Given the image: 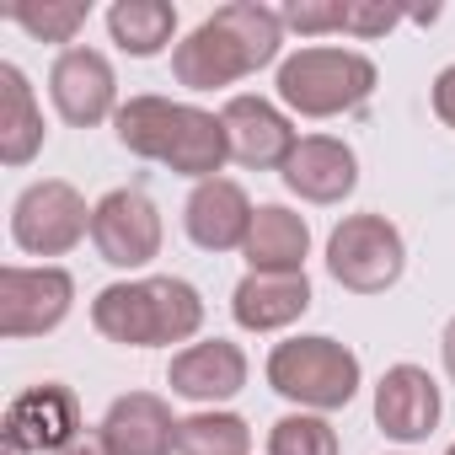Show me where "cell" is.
Listing matches in <instances>:
<instances>
[{"mask_svg":"<svg viewBox=\"0 0 455 455\" xmlns=\"http://www.w3.org/2000/svg\"><path fill=\"white\" fill-rule=\"evenodd\" d=\"M284 44V17L258 6V0H231L214 17H204L177 49H172V76L188 92H214L231 86L263 65L279 60Z\"/></svg>","mask_w":455,"mask_h":455,"instance_id":"obj_1","label":"cell"},{"mask_svg":"<svg viewBox=\"0 0 455 455\" xmlns=\"http://www.w3.org/2000/svg\"><path fill=\"white\" fill-rule=\"evenodd\" d=\"M113 129H118L124 150H134L145 161H161V166H172L177 177H193V182H209L225 161H231L225 124L214 113H204V108H188V102L129 97L113 113Z\"/></svg>","mask_w":455,"mask_h":455,"instance_id":"obj_2","label":"cell"},{"mask_svg":"<svg viewBox=\"0 0 455 455\" xmlns=\"http://www.w3.org/2000/svg\"><path fill=\"white\" fill-rule=\"evenodd\" d=\"M92 327L108 343L124 348H161V343H188L204 327V300L188 279H129L108 284L92 300Z\"/></svg>","mask_w":455,"mask_h":455,"instance_id":"obj_3","label":"cell"},{"mask_svg":"<svg viewBox=\"0 0 455 455\" xmlns=\"http://www.w3.org/2000/svg\"><path fill=\"white\" fill-rule=\"evenodd\" d=\"M375 92V60L359 49H327L311 44L279 65V102L295 108L300 118H338L359 108Z\"/></svg>","mask_w":455,"mask_h":455,"instance_id":"obj_4","label":"cell"},{"mask_svg":"<svg viewBox=\"0 0 455 455\" xmlns=\"http://www.w3.org/2000/svg\"><path fill=\"white\" fill-rule=\"evenodd\" d=\"M268 386L306 412H338L359 391V359L338 338H290L268 354Z\"/></svg>","mask_w":455,"mask_h":455,"instance_id":"obj_5","label":"cell"},{"mask_svg":"<svg viewBox=\"0 0 455 455\" xmlns=\"http://www.w3.org/2000/svg\"><path fill=\"white\" fill-rule=\"evenodd\" d=\"M327 268L343 290L354 295H380L402 279L407 268V247L402 231L386 214H348L338 231L327 236Z\"/></svg>","mask_w":455,"mask_h":455,"instance_id":"obj_6","label":"cell"},{"mask_svg":"<svg viewBox=\"0 0 455 455\" xmlns=\"http://www.w3.org/2000/svg\"><path fill=\"white\" fill-rule=\"evenodd\" d=\"M81 236H92V209L60 177L33 182L12 209V242L33 258H65L70 247H81Z\"/></svg>","mask_w":455,"mask_h":455,"instance_id":"obj_7","label":"cell"},{"mask_svg":"<svg viewBox=\"0 0 455 455\" xmlns=\"http://www.w3.org/2000/svg\"><path fill=\"white\" fill-rule=\"evenodd\" d=\"M161 209L140 188H113L92 209V242L113 268H145L161 258Z\"/></svg>","mask_w":455,"mask_h":455,"instance_id":"obj_8","label":"cell"},{"mask_svg":"<svg viewBox=\"0 0 455 455\" xmlns=\"http://www.w3.org/2000/svg\"><path fill=\"white\" fill-rule=\"evenodd\" d=\"M76 279L65 268H0V338H44L70 316Z\"/></svg>","mask_w":455,"mask_h":455,"instance_id":"obj_9","label":"cell"},{"mask_svg":"<svg viewBox=\"0 0 455 455\" xmlns=\"http://www.w3.org/2000/svg\"><path fill=\"white\" fill-rule=\"evenodd\" d=\"M81 434V402L70 386L44 380L12 396L6 407V455H38V450H65Z\"/></svg>","mask_w":455,"mask_h":455,"instance_id":"obj_10","label":"cell"},{"mask_svg":"<svg viewBox=\"0 0 455 455\" xmlns=\"http://www.w3.org/2000/svg\"><path fill=\"white\" fill-rule=\"evenodd\" d=\"M252 214H258V209H252L247 188L231 182V177L198 182V188L188 193V204H182V225H188L193 247H204V252H236V247H247Z\"/></svg>","mask_w":455,"mask_h":455,"instance_id":"obj_11","label":"cell"},{"mask_svg":"<svg viewBox=\"0 0 455 455\" xmlns=\"http://www.w3.org/2000/svg\"><path fill=\"white\" fill-rule=\"evenodd\" d=\"M49 97L60 108L65 124L76 129H92L102 124L108 113H118V81H113V65L97 54V49H65L49 70Z\"/></svg>","mask_w":455,"mask_h":455,"instance_id":"obj_12","label":"cell"},{"mask_svg":"<svg viewBox=\"0 0 455 455\" xmlns=\"http://www.w3.org/2000/svg\"><path fill=\"white\" fill-rule=\"evenodd\" d=\"M375 423L386 439H402V444H418L434 434L439 423V386L428 370L418 364H391L375 386Z\"/></svg>","mask_w":455,"mask_h":455,"instance_id":"obj_13","label":"cell"},{"mask_svg":"<svg viewBox=\"0 0 455 455\" xmlns=\"http://www.w3.org/2000/svg\"><path fill=\"white\" fill-rule=\"evenodd\" d=\"M220 124H225V140H231V161L258 166V172H268V166L284 172L290 150L300 145L290 118L274 102H263V97H231L225 113H220Z\"/></svg>","mask_w":455,"mask_h":455,"instance_id":"obj_14","label":"cell"},{"mask_svg":"<svg viewBox=\"0 0 455 455\" xmlns=\"http://www.w3.org/2000/svg\"><path fill=\"white\" fill-rule=\"evenodd\" d=\"M177 423L182 418H172V407L156 391H129L108 407L97 434H102L108 455H172L177 450Z\"/></svg>","mask_w":455,"mask_h":455,"instance_id":"obj_15","label":"cell"},{"mask_svg":"<svg viewBox=\"0 0 455 455\" xmlns=\"http://www.w3.org/2000/svg\"><path fill=\"white\" fill-rule=\"evenodd\" d=\"M166 386L177 396H188V402H231L247 386V354L236 343H225V338L188 343L182 354H172Z\"/></svg>","mask_w":455,"mask_h":455,"instance_id":"obj_16","label":"cell"},{"mask_svg":"<svg viewBox=\"0 0 455 455\" xmlns=\"http://www.w3.org/2000/svg\"><path fill=\"white\" fill-rule=\"evenodd\" d=\"M354 182H359V161L332 134H306L284 161V188L300 193L306 204H338L354 193Z\"/></svg>","mask_w":455,"mask_h":455,"instance_id":"obj_17","label":"cell"},{"mask_svg":"<svg viewBox=\"0 0 455 455\" xmlns=\"http://www.w3.org/2000/svg\"><path fill=\"white\" fill-rule=\"evenodd\" d=\"M311 311V279L306 274H247L231 295V316L247 332H279Z\"/></svg>","mask_w":455,"mask_h":455,"instance_id":"obj_18","label":"cell"},{"mask_svg":"<svg viewBox=\"0 0 455 455\" xmlns=\"http://www.w3.org/2000/svg\"><path fill=\"white\" fill-rule=\"evenodd\" d=\"M247 263L252 274H306V252H311V225L284 209V204H258L252 214V236H247Z\"/></svg>","mask_w":455,"mask_h":455,"instance_id":"obj_19","label":"cell"},{"mask_svg":"<svg viewBox=\"0 0 455 455\" xmlns=\"http://www.w3.org/2000/svg\"><path fill=\"white\" fill-rule=\"evenodd\" d=\"M44 150V113L17 65H0V161L28 166Z\"/></svg>","mask_w":455,"mask_h":455,"instance_id":"obj_20","label":"cell"},{"mask_svg":"<svg viewBox=\"0 0 455 455\" xmlns=\"http://www.w3.org/2000/svg\"><path fill=\"white\" fill-rule=\"evenodd\" d=\"M108 33L124 54L134 60H150L172 44L177 33V6H166V0H118V6L108 12Z\"/></svg>","mask_w":455,"mask_h":455,"instance_id":"obj_21","label":"cell"},{"mask_svg":"<svg viewBox=\"0 0 455 455\" xmlns=\"http://www.w3.org/2000/svg\"><path fill=\"white\" fill-rule=\"evenodd\" d=\"M252 428L236 412H193L177 423V455H247Z\"/></svg>","mask_w":455,"mask_h":455,"instance_id":"obj_22","label":"cell"},{"mask_svg":"<svg viewBox=\"0 0 455 455\" xmlns=\"http://www.w3.org/2000/svg\"><path fill=\"white\" fill-rule=\"evenodd\" d=\"M268 455H338V428L322 412H290L268 428Z\"/></svg>","mask_w":455,"mask_h":455,"instance_id":"obj_23","label":"cell"},{"mask_svg":"<svg viewBox=\"0 0 455 455\" xmlns=\"http://www.w3.org/2000/svg\"><path fill=\"white\" fill-rule=\"evenodd\" d=\"M22 33H33V38H44V44H70L81 28H86V6L81 0H44V6H17V12H6Z\"/></svg>","mask_w":455,"mask_h":455,"instance_id":"obj_24","label":"cell"},{"mask_svg":"<svg viewBox=\"0 0 455 455\" xmlns=\"http://www.w3.org/2000/svg\"><path fill=\"white\" fill-rule=\"evenodd\" d=\"M279 17L295 33H343V0H290Z\"/></svg>","mask_w":455,"mask_h":455,"instance_id":"obj_25","label":"cell"},{"mask_svg":"<svg viewBox=\"0 0 455 455\" xmlns=\"http://www.w3.org/2000/svg\"><path fill=\"white\" fill-rule=\"evenodd\" d=\"M402 22V12L396 6H370V0H343V33H354V38H380V33H391Z\"/></svg>","mask_w":455,"mask_h":455,"instance_id":"obj_26","label":"cell"},{"mask_svg":"<svg viewBox=\"0 0 455 455\" xmlns=\"http://www.w3.org/2000/svg\"><path fill=\"white\" fill-rule=\"evenodd\" d=\"M434 113H439V118L455 129V65L434 76Z\"/></svg>","mask_w":455,"mask_h":455,"instance_id":"obj_27","label":"cell"},{"mask_svg":"<svg viewBox=\"0 0 455 455\" xmlns=\"http://www.w3.org/2000/svg\"><path fill=\"white\" fill-rule=\"evenodd\" d=\"M54 455H108V444H102V434H86V428H81V434H76L65 450H54Z\"/></svg>","mask_w":455,"mask_h":455,"instance_id":"obj_28","label":"cell"},{"mask_svg":"<svg viewBox=\"0 0 455 455\" xmlns=\"http://www.w3.org/2000/svg\"><path fill=\"white\" fill-rule=\"evenodd\" d=\"M439 348H444V370H450V380H455V316H450V327H444Z\"/></svg>","mask_w":455,"mask_h":455,"instance_id":"obj_29","label":"cell"},{"mask_svg":"<svg viewBox=\"0 0 455 455\" xmlns=\"http://www.w3.org/2000/svg\"><path fill=\"white\" fill-rule=\"evenodd\" d=\"M444 455H455V444H450V450H444Z\"/></svg>","mask_w":455,"mask_h":455,"instance_id":"obj_30","label":"cell"}]
</instances>
